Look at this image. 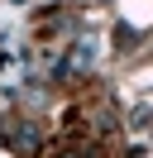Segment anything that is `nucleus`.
Returning <instances> with one entry per match:
<instances>
[{
    "instance_id": "f257e3e1",
    "label": "nucleus",
    "mask_w": 153,
    "mask_h": 158,
    "mask_svg": "<svg viewBox=\"0 0 153 158\" xmlns=\"http://www.w3.org/2000/svg\"><path fill=\"white\" fill-rule=\"evenodd\" d=\"M96 58H101V43H96V39H81L72 53H67V67H72V72H91Z\"/></svg>"
},
{
    "instance_id": "f03ea898",
    "label": "nucleus",
    "mask_w": 153,
    "mask_h": 158,
    "mask_svg": "<svg viewBox=\"0 0 153 158\" xmlns=\"http://www.w3.org/2000/svg\"><path fill=\"white\" fill-rule=\"evenodd\" d=\"M62 158H81V153H62Z\"/></svg>"
}]
</instances>
